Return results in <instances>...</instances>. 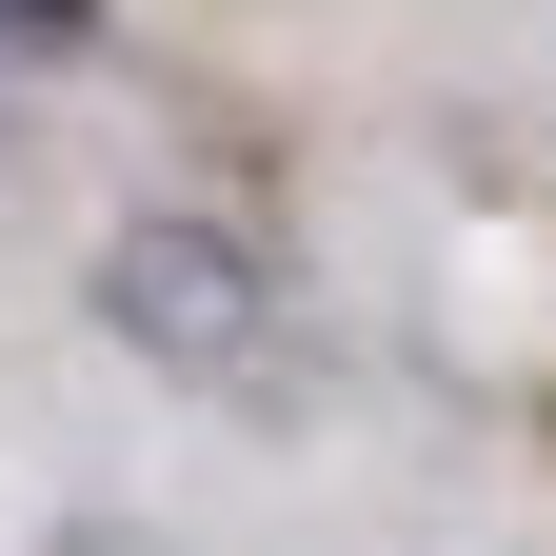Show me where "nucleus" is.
I'll return each instance as SVG.
<instances>
[{
  "label": "nucleus",
  "mask_w": 556,
  "mask_h": 556,
  "mask_svg": "<svg viewBox=\"0 0 556 556\" xmlns=\"http://www.w3.org/2000/svg\"><path fill=\"white\" fill-rule=\"evenodd\" d=\"M100 338L139 378H199V397H278L299 358V299H278V258L239 219H199V199H139L100 239Z\"/></svg>",
  "instance_id": "1"
},
{
  "label": "nucleus",
  "mask_w": 556,
  "mask_h": 556,
  "mask_svg": "<svg viewBox=\"0 0 556 556\" xmlns=\"http://www.w3.org/2000/svg\"><path fill=\"white\" fill-rule=\"evenodd\" d=\"M0 60H100V0H0Z\"/></svg>",
  "instance_id": "2"
},
{
  "label": "nucleus",
  "mask_w": 556,
  "mask_h": 556,
  "mask_svg": "<svg viewBox=\"0 0 556 556\" xmlns=\"http://www.w3.org/2000/svg\"><path fill=\"white\" fill-rule=\"evenodd\" d=\"M60 556H139V536H60Z\"/></svg>",
  "instance_id": "3"
}]
</instances>
